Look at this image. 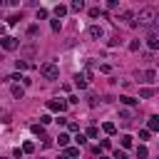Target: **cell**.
Here are the masks:
<instances>
[{"label": "cell", "instance_id": "cell-1", "mask_svg": "<svg viewBox=\"0 0 159 159\" xmlns=\"http://www.w3.org/2000/svg\"><path fill=\"white\" fill-rule=\"evenodd\" d=\"M154 20H157V10L154 7H144V10H139L134 17H132V27H137V25H144V27H149V25H154Z\"/></svg>", "mask_w": 159, "mask_h": 159}, {"label": "cell", "instance_id": "cell-2", "mask_svg": "<svg viewBox=\"0 0 159 159\" xmlns=\"http://www.w3.org/2000/svg\"><path fill=\"white\" fill-rule=\"evenodd\" d=\"M40 75H42L45 80H57V77H60V70H57L55 62H42V65H40Z\"/></svg>", "mask_w": 159, "mask_h": 159}, {"label": "cell", "instance_id": "cell-3", "mask_svg": "<svg viewBox=\"0 0 159 159\" xmlns=\"http://www.w3.org/2000/svg\"><path fill=\"white\" fill-rule=\"evenodd\" d=\"M0 47H2V50H7V52H12V50H17V47H20V40H17V37H12V35H2V37H0Z\"/></svg>", "mask_w": 159, "mask_h": 159}, {"label": "cell", "instance_id": "cell-4", "mask_svg": "<svg viewBox=\"0 0 159 159\" xmlns=\"http://www.w3.org/2000/svg\"><path fill=\"white\" fill-rule=\"evenodd\" d=\"M134 77H137L139 82H157V72H154V70H137Z\"/></svg>", "mask_w": 159, "mask_h": 159}, {"label": "cell", "instance_id": "cell-5", "mask_svg": "<svg viewBox=\"0 0 159 159\" xmlns=\"http://www.w3.org/2000/svg\"><path fill=\"white\" fill-rule=\"evenodd\" d=\"M47 109H50V112H65V109H67V102H65V99H50V102H47Z\"/></svg>", "mask_w": 159, "mask_h": 159}, {"label": "cell", "instance_id": "cell-6", "mask_svg": "<svg viewBox=\"0 0 159 159\" xmlns=\"http://www.w3.org/2000/svg\"><path fill=\"white\" fill-rule=\"evenodd\" d=\"M102 35H104V30H102L99 25H89V27H87V37H92V40H102Z\"/></svg>", "mask_w": 159, "mask_h": 159}, {"label": "cell", "instance_id": "cell-7", "mask_svg": "<svg viewBox=\"0 0 159 159\" xmlns=\"http://www.w3.org/2000/svg\"><path fill=\"white\" fill-rule=\"evenodd\" d=\"M22 55H25L27 60H32V57L37 55V47H35V45H25V47H22Z\"/></svg>", "mask_w": 159, "mask_h": 159}, {"label": "cell", "instance_id": "cell-8", "mask_svg": "<svg viewBox=\"0 0 159 159\" xmlns=\"http://www.w3.org/2000/svg\"><path fill=\"white\" fill-rule=\"evenodd\" d=\"M75 84H77L80 89H84V87H87V75H84V72H80V75H75Z\"/></svg>", "mask_w": 159, "mask_h": 159}, {"label": "cell", "instance_id": "cell-9", "mask_svg": "<svg viewBox=\"0 0 159 159\" xmlns=\"http://www.w3.org/2000/svg\"><path fill=\"white\" fill-rule=\"evenodd\" d=\"M147 129H149V132H157V129H159V114L149 117V122H147Z\"/></svg>", "mask_w": 159, "mask_h": 159}, {"label": "cell", "instance_id": "cell-10", "mask_svg": "<svg viewBox=\"0 0 159 159\" xmlns=\"http://www.w3.org/2000/svg\"><path fill=\"white\" fill-rule=\"evenodd\" d=\"M139 97H142V99H149V97H154V89H152V87H142V89H139Z\"/></svg>", "mask_w": 159, "mask_h": 159}, {"label": "cell", "instance_id": "cell-11", "mask_svg": "<svg viewBox=\"0 0 159 159\" xmlns=\"http://www.w3.org/2000/svg\"><path fill=\"white\" fill-rule=\"evenodd\" d=\"M67 10H70L67 5H57V7H55V15H57V20H60V17H65V15H67Z\"/></svg>", "mask_w": 159, "mask_h": 159}, {"label": "cell", "instance_id": "cell-12", "mask_svg": "<svg viewBox=\"0 0 159 159\" xmlns=\"http://www.w3.org/2000/svg\"><path fill=\"white\" fill-rule=\"evenodd\" d=\"M147 45H149L152 50H157V47H159V37H157V35H149V37H147Z\"/></svg>", "mask_w": 159, "mask_h": 159}, {"label": "cell", "instance_id": "cell-13", "mask_svg": "<svg viewBox=\"0 0 159 159\" xmlns=\"http://www.w3.org/2000/svg\"><path fill=\"white\" fill-rule=\"evenodd\" d=\"M57 144H60V147H67V144H70V134H67V132H62V134L57 137Z\"/></svg>", "mask_w": 159, "mask_h": 159}, {"label": "cell", "instance_id": "cell-14", "mask_svg": "<svg viewBox=\"0 0 159 159\" xmlns=\"http://www.w3.org/2000/svg\"><path fill=\"white\" fill-rule=\"evenodd\" d=\"M70 10H72V12H80V10H84V2H82V0H75V2L70 5Z\"/></svg>", "mask_w": 159, "mask_h": 159}, {"label": "cell", "instance_id": "cell-15", "mask_svg": "<svg viewBox=\"0 0 159 159\" xmlns=\"http://www.w3.org/2000/svg\"><path fill=\"white\" fill-rule=\"evenodd\" d=\"M12 97L15 99H22L25 97V87H12Z\"/></svg>", "mask_w": 159, "mask_h": 159}, {"label": "cell", "instance_id": "cell-16", "mask_svg": "<svg viewBox=\"0 0 159 159\" xmlns=\"http://www.w3.org/2000/svg\"><path fill=\"white\" fill-rule=\"evenodd\" d=\"M119 102H122V104H127V107H132L137 99H134V97H129V94H122V97H119Z\"/></svg>", "mask_w": 159, "mask_h": 159}, {"label": "cell", "instance_id": "cell-17", "mask_svg": "<svg viewBox=\"0 0 159 159\" xmlns=\"http://www.w3.org/2000/svg\"><path fill=\"white\" fill-rule=\"evenodd\" d=\"M102 129H104V134H114V132H117V127H114L112 122H104V124H102Z\"/></svg>", "mask_w": 159, "mask_h": 159}, {"label": "cell", "instance_id": "cell-18", "mask_svg": "<svg viewBox=\"0 0 159 159\" xmlns=\"http://www.w3.org/2000/svg\"><path fill=\"white\" fill-rule=\"evenodd\" d=\"M30 67V62H25V60H15V70L20 72V70H27Z\"/></svg>", "mask_w": 159, "mask_h": 159}, {"label": "cell", "instance_id": "cell-19", "mask_svg": "<svg viewBox=\"0 0 159 159\" xmlns=\"http://www.w3.org/2000/svg\"><path fill=\"white\" fill-rule=\"evenodd\" d=\"M77 154H80V149H75V147H67V149H65V157H67V159H72V157H77Z\"/></svg>", "mask_w": 159, "mask_h": 159}, {"label": "cell", "instance_id": "cell-20", "mask_svg": "<svg viewBox=\"0 0 159 159\" xmlns=\"http://www.w3.org/2000/svg\"><path fill=\"white\" fill-rule=\"evenodd\" d=\"M22 152H25V154H32V152H35V144H32V142H25V144H22Z\"/></svg>", "mask_w": 159, "mask_h": 159}, {"label": "cell", "instance_id": "cell-21", "mask_svg": "<svg viewBox=\"0 0 159 159\" xmlns=\"http://www.w3.org/2000/svg\"><path fill=\"white\" fill-rule=\"evenodd\" d=\"M147 154H149V152H147V147H142V144H139V147H137V157H139V159H147Z\"/></svg>", "mask_w": 159, "mask_h": 159}, {"label": "cell", "instance_id": "cell-22", "mask_svg": "<svg viewBox=\"0 0 159 159\" xmlns=\"http://www.w3.org/2000/svg\"><path fill=\"white\" fill-rule=\"evenodd\" d=\"M37 32H40V25H30V27H27V35H30V37H35Z\"/></svg>", "mask_w": 159, "mask_h": 159}, {"label": "cell", "instance_id": "cell-23", "mask_svg": "<svg viewBox=\"0 0 159 159\" xmlns=\"http://www.w3.org/2000/svg\"><path fill=\"white\" fill-rule=\"evenodd\" d=\"M97 134H99V129H97V127H89V129H87V134H84V137H89V139H94V137H97Z\"/></svg>", "mask_w": 159, "mask_h": 159}, {"label": "cell", "instance_id": "cell-24", "mask_svg": "<svg viewBox=\"0 0 159 159\" xmlns=\"http://www.w3.org/2000/svg\"><path fill=\"white\" fill-rule=\"evenodd\" d=\"M122 147H124V149H129V147H132V137H129V134H124V137H122Z\"/></svg>", "mask_w": 159, "mask_h": 159}, {"label": "cell", "instance_id": "cell-25", "mask_svg": "<svg viewBox=\"0 0 159 159\" xmlns=\"http://www.w3.org/2000/svg\"><path fill=\"white\" fill-rule=\"evenodd\" d=\"M112 159H127V152L124 149H114V157Z\"/></svg>", "mask_w": 159, "mask_h": 159}, {"label": "cell", "instance_id": "cell-26", "mask_svg": "<svg viewBox=\"0 0 159 159\" xmlns=\"http://www.w3.org/2000/svg\"><path fill=\"white\" fill-rule=\"evenodd\" d=\"M99 15H104L99 7H89V17H99Z\"/></svg>", "mask_w": 159, "mask_h": 159}, {"label": "cell", "instance_id": "cell-27", "mask_svg": "<svg viewBox=\"0 0 159 159\" xmlns=\"http://www.w3.org/2000/svg\"><path fill=\"white\" fill-rule=\"evenodd\" d=\"M149 35H157V37H159V22H154V25H149Z\"/></svg>", "mask_w": 159, "mask_h": 159}, {"label": "cell", "instance_id": "cell-28", "mask_svg": "<svg viewBox=\"0 0 159 159\" xmlns=\"http://www.w3.org/2000/svg\"><path fill=\"white\" fill-rule=\"evenodd\" d=\"M119 119H122V122H129V119H132V112H127V109H124V112L119 114Z\"/></svg>", "mask_w": 159, "mask_h": 159}, {"label": "cell", "instance_id": "cell-29", "mask_svg": "<svg viewBox=\"0 0 159 159\" xmlns=\"http://www.w3.org/2000/svg\"><path fill=\"white\" fill-rule=\"evenodd\" d=\"M67 129H70V132H80V124H77V122H67Z\"/></svg>", "mask_w": 159, "mask_h": 159}, {"label": "cell", "instance_id": "cell-30", "mask_svg": "<svg viewBox=\"0 0 159 159\" xmlns=\"http://www.w3.org/2000/svg\"><path fill=\"white\" fill-rule=\"evenodd\" d=\"M60 27H62V20H52V30L60 32Z\"/></svg>", "mask_w": 159, "mask_h": 159}, {"label": "cell", "instance_id": "cell-31", "mask_svg": "<svg viewBox=\"0 0 159 159\" xmlns=\"http://www.w3.org/2000/svg\"><path fill=\"white\" fill-rule=\"evenodd\" d=\"M32 132H35V134H40V137H42V134H45V129H42V127H40V124H32Z\"/></svg>", "mask_w": 159, "mask_h": 159}, {"label": "cell", "instance_id": "cell-32", "mask_svg": "<svg viewBox=\"0 0 159 159\" xmlns=\"http://www.w3.org/2000/svg\"><path fill=\"white\" fill-rule=\"evenodd\" d=\"M75 142H77V144H84V142H87V137H84V134H80V132H77V137H75Z\"/></svg>", "mask_w": 159, "mask_h": 159}, {"label": "cell", "instance_id": "cell-33", "mask_svg": "<svg viewBox=\"0 0 159 159\" xmlns=\"http://www.w3.org/2000/svg\"><path fill=\"white\" fill-rule=\"evenodd\" d=\"M42 17H47V10H45V7H40V10H37V20H42Z\"/></svg>", "mask_w": 159, "mask_h": 159}, {"label": "cell", "instance_id": "cell-34", "mask_svg": "<svg viewBox=\"0 0 159 159\" xmlns=\"http://www.w3.org/2000/svg\"><path fill=\"white\" fill-rule=\"evenodd\" d=\"M17 20H20V15H10V17H7V25H15Z\"/></svg>", "mask_w": 159, "mask_h": 159}, {"label": "cell", "instance_id": "cell-35", "mask_svg": "<svg viewBox=\"0 0 159 159\" xmlns=\"http://www.w3.org/2000/svg\"><path fill=\"white\" fill-rule=\"evenodd\" d=\"M129 50H132V52H137V50H139V40H134V42H129Z\"/></svg>", "mask_w": 159, "mask_h": 159}, {"label": "cell", "instance_id": "cell-36", "mask_svg": "<svg viewBox=\"0 0 159 159\" xmlns=\"http://www.w3.org/2000/svg\"><path fill=\"white\" fill-rule=\"evenodd\" d=\"M40 122H42V124H50V122H52V117H50V114H42V117H40Z\"/></svg>", "mask_w": 159, "mask_h": 159}, {"label": "cell", "instance_id": "cell-37", "mask_svg": "<svg viewBox=\"0 0 159 159\" xmlns=\"http://www.w3.org/2000/svg\"><path fill=\"white\" fill-rule=\"evenodd\" d=\"M139 139H149V129H142L139 132Z\"/></svg>", "mask_w": 159, "mask_h": 159}, {"label": "cell", "instance_id": "cell-38", "mask_svg": "<svg viewBox=\"0 0 159 159\" xmlns=\"http://www.w3.org/2000/svg\"><path fill=\"white\" fill-rule=\"evenodd\" d=\"M2 32H5V25H0V37H2Z\"/></svg>", "mask_w": 159, "mask_h": 159}, {"label": "cell", "instance_id": "cell-39", "mask_svg": "<svg viewBox=\"0 0 159 159\" xmlns=\"http://www.w3.org/2000/svg\"><path fill=\"white\" fill-rule=\"evenodd\" d=\"M60 159H67V157H65V154H62V157H60Z\"/></svg>", "mask_w": 159, "mask_h": 159}, {"label": "cell", "instance_id": "cell-40", "mask_svg": "<svg viewBox=\"0 0 159 159\" xmlns=\"http://www.w3.org/2000/svg\"><path fill=\"white\" fill-rule=\"evenodd\" d=\"M0 159H5V157H0Z\"/></svg>", "mask_w": 159, "mask_h": 159}, {"label": "cell", "instance_id": "cell-41", "mask_svg": "<svg viewBox=\"0 0 159 159\" xmlns=\"http://www.w3.org/2000/svg\"><path fill=\"white\" fill-rule=\"evenodd\" d=\"M0 60H2V57H0Z\"/></svg>", "mask_w": 159, "mask_h": 159}]
</instances>
